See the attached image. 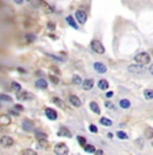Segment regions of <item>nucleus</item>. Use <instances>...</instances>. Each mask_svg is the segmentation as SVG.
<instances>
[{
	"label": "nucleus",
	"mask_w": 153,
	"mask_h": 155,
	"mask_svg": "<svg viewBox=\"0 0 153 155\" xmlns=\"http://www.w3.org/2000/svg\"><path fill=\"white\" fill-rule=\"evenodd\" d=\"M137 64L140 65H148L150 62V56L148 53H138L136 57H134Z\"/></svg>",
	"instance_id": "obj_1"
},
{
	"label": "nucleus",
	"mask_w": 153,
	"mask_h": 155,
	"mask_svg": "<svg viewBox=\"0 0 153 155\" xmlns=\"http://www.w3.org/2000/svg\"><path fill=\"white\" fill-rule=\"evenodd\" d=\"M91 49H93V51H95V53H98V54H104L105 53V47H104V45L101 43L99 41H97V39H94V41L91 42Z\"/></svg>",
	"instance_id": "obj_2"
},
{
	"label": "nucleus",
	"mask_w": 153,
	"mask_h": 155,
	"mask_svg": "<svg viewBox=\"0 0 153 155\" xmlns=\"http://www.w3.org/2000/svg\"><path fill=\"white\" fill-rule=\"evenodd\" d=\"M54 152L55 154H58V155L69 154V147H67L65 143H58L57 146L54 147Z\"/></svg>",
	"instance_id": "obj_3"
},
{
	"label": "nucleus",
	"mask_w": 153,
	"mask_h": 155,
	"mask_svg": "<svg viewBox=\"0 0 153 155\" xmlns=\"http://www.w3.org/2000/svg\"><path fill=\"white\" fill-rule=\"evenodd\" d=\"M32 99H34V96L31 93H28V92H24V91L17 92V100H20V101H27V100H32Z\"/></svg>",
	"instance_id": "obj_4"
},
{
	"label": "nucleus",
	"mask_w": 153,
	"mask_h": 155,
	"mask_svg": "<svg viewBox=\"0 0 153 155\" xmlns=\"http://www.w3.org/2000/svg\"><path fill=\"white\" fill-rule=\"evenodd\" d=\"M75 18L78 19V22H79L81 24H85V23H86V20H87L86 12H85V11H81V10L75 12Z\"/></svg>",
	"instance_id": "obj_5"
},
{
	"label": "nucleus",
	"mask_w": 153,
	"mask_h": 155,
	"mask_svg": "<svg viewBox=\"0 0 153 155\" xmlns=\"http://www.w3.org/2000/svg\"><path fill=\"white\" fill-rule=\"evenodd\" d=\"M0 143H1V146L3 147H11V146H14V139L12 137H9V136H3L1 137V140H0Z\"/></svg>",
	"instance_id": "obj_6"
},
{
	"label": "nucleus",
	"mask_w": 153,
	"mask_h": 155,
	"mask_svg": "<svg viewBox=\"0 0 153 155\" xmlns=\"http://www.w3.org/2000/svg\"><path fill=\"white\" fill-rule=\"evenodd\" d=\"M128 69H129L130 73H136V74L142 73V65H140V64H137V65H130Z\"/></svg>",
	"instance_id": "obj_7"
},
{
	"label": "nucleus",
	"mask_w": 153,
	"mask_h": 155,
	"mask_svg": "<svg viewBox=\"0 0 153 155\" xmlns=\"http://www.w3.org/2000/svg\"><path fill=\"white\" fill-rule=\"evenodd\" d=\"M38 3H39V6H41L42 8L47 12V14H51V12H54V8H52V7H50V4H47L44 0H38Z\"/></svg>",
	"instance_id": "obj_8"
},
{
	"label": "nucleus",
	"mask_w": 153,
	"mask_h": 155,
	"mask_svg": "<svg viewBox=\"0 0 153 155\" xmlns=\"http://www.w3.org/2000/svg\"><path fill=\"white\" fill-rule=\"evenodd\" d=\"M46 116L49 117L50 120H57V117H58V113H57V111H54V109L51 108H46Z\"/></svg>",
	"instance_id": "obj_9"
},
{
	"label": "nucleus",
	"mask_w": 153,
	"mask_h": 155,
	"mask_svg": "<svg viewBox=\"0 0 153 155\" xmlns=\"http://www.w3.org/2000/svg\"><path fill=\"white\" fill-rule=\"evenodd\" d=\"M93 85H94L93 78H87V80H85V81L82 82V86H83L85 91H90V89L93 88Z\"/></svg>",
	"instance_id": "obj_10"
},
{
	"label": "nucleus",
	"mask_w": 153,
	"mask_h": 155,
	"mask_svg": "<svg viewBox=\"0 0 153 155\" xmlns=\"http://www.w3.org/2000/svg\"><path fill=\"white\" fill-rule=\"evenodd\" d=\"M94 69L98 72V73H105L107 67L105 66L104 64H101V62H95V64H94Z\"/></svg>",
	"instance_id": "obj_11"
},
{
	"label": "nucleus",
	"mask_w": 153,
	"mask_h": 155,
	"mask_svg": "<svg viewBox=\"0 0 153 155\" xmlns=\"http://www.w3.org/2000/svg\"><path fill=\"white\" fill-rule=\"evenodd\" d=\"M69 100H70V102H71L73 105H74V107H77V108H78V107H81V104H82V102H81V100H79L77 96H74V94H71V96L69 97Z\"/></svg>",
	"instance_id": "obj_12"
},
{
	"label": "nucleus",
	"mask_w": 153,
	"mask_h": 155,
	"mask_svg": "<svg viewBox=\"0 0 153 155\" xmlns=\"http://www.w3.org/2000/svg\"><path fill=\"white\" fill-rule=\"evenodd\" d=\"M22 126H23L24 131H32V128H34V123H32L31 120H24Z\"/></svg>",
	"instance_id": "obj_13"
},
{
	"label": "nucleus",
	"mask_w": 153,
	"mask_h": 155,
	"mask_svg": "<svg viewBox=\"0 0 153 155\" xmlns=\"http://www.w3.org/2000/svg\"><path fill=\"white\" fill-rule=\"evenodd\" d=\"M36 86L38 88H41V89H46L47 88V81L43 78H39L36 80Z\"/></svg>",
	"instance_id": "obj_14"
},
{
	"label": "nucleus",
	"mask_w": 153,
	"mask_h": 155,
	"mask_svg": "<svg viewBox=\"0 0 153 155\" xmlns=\"http://www.w3.org/2000/svg\"><path fill=\"white\" fill-rule=\"evenodd\" d=\"M0 123L3 124V126H7V124L11 123V117H8L7 115H1L0 116Z\"/></svg>",
	"instance_id": "obj_15"
},
{
	"label": "nucleus",
	"mask_w": 153,
	"mask_h": 155,
	"mask_svg": "<svg viewBox=\"0 0 153 155\" xmlns=\"http://www.w3.org/2000/svg\"><path fill=\"white\" fill-rule=\"evenodd\" d=\"M52 102H54L55 105H58L59 108H65V104H63V101H62L59 97H52Z\"/></svg>",
	"instance_id": "obj_16"
},
{
	"label": "nucleus",
	"mask_w": 153,
	"mask_h": 155,
	"mask_svg": "<svg viewBox=\"0 0 153 155\" xmlns=\"http://www.w3.org/2000/svg\"><path fill=\"white\" fill-rule=\"evenodd\" d=\"M66 20H67V23H69L70 26L73 27V29H75V30L78 29V24L75 23V20H74V18H73V16H67V18H66Z\"/></svg>",
	"instance_id": "obj_17"
},
{
	"label": "nucleus",
	"mask_w": 153,
	"mask_h": 155,
	"mask_svg": "<svg viewBox=\"0 0 153 155\" xmlns=\"http://www.w3.org/2000/svg\"><path fill=\"white\" fill-rule=\"evenodd\" d=\"M35 137H36L38 140H43V139H47V135L42 131H36L35 132Z\"/></svg>",
	"instance_id": "obj_18"
},
{
	"label": "nucleus",
	"mask_w": 153,
	"mask_h": 155,
	"mask_svg": "<svg viewBox=\"0 0 153 155\" xmlns=\"http://www.w3.org/2000/svg\"><path fill=\"white\" fill-rule=\"evenodd\" d=\"M90 109H91L93 112H95L97 115L101 113V109H99V107L97 105V102H90Z\"/></svg>",
	"instance_id": "obj_19"
},
{
	"label": "nucleus",
	"mask_w": 153,
	"mask_h": 155,
	"mask_svg": "<svg viewBox=\"0 0 153 155\" xmlns=\"http://www.w3.org/2000/svg\"><path fill=\"white\" fill-rule=\"evenodd\" d=\"M58 135H59V136H67V137H71V136H73V135L70 134V131H69L67 128H62L61 131L58 132Z\"/></svg>",
	"instance_id": "obj_20"
},
{
	"label": "nucleus",
	"mask_w": 153,
	"mask_h": 155,
	"mask_svg": "<svg viewBox=\"0 0 153 155\" xmlns=\"http://www.w3.org/2000/svg\"><path fill=\"white\" fill-rule=\"evenodd\" d=\"M98 88L99 89H107L109 88V82H107V80H101V81L98 82Z\"/></svg>",
	"instance_id": "obj_21"
},
{
	"label": "nucleus",
	"mask_w": 153,
	"mask_h": 155,
	"mask_svg": "<svg viewBox=\"0 0 153 155\" xmlns=\"http://www.w3.org/2000/svg\"><path fill=\"white\" fill-rule=\"evenodd\" d=\"M144 96L146 100H153V91H150V89L144 91Z\"/></svg>",
	"instance_id": "obj_22"
},
{
	"label": "nucleus",
	"mask_w": 153,
	"mask_h": 155,
	"mask_svg": "<svg viewBox=\"0 0 153 155\" xmlns=\"http://www.w3.org/2000/svg\"><path fill=\"white\" fill-rule=\"evenodd\" d=\"M120 105H121V108H129L130 107V101L128 99H124L120 101Z\"/></svg>",
	"instance_id": "obj_23"
},
{
	"label": "nucleus",
	"mask_w": 153,
	"mask_h": 155,
	"mask_svg": "<svg viewBox=\"0 0 153 155\" xmlns=\"http://www.w3.org/2000/svg\"><path fill=\"white\" fill-rule=\"evenodd\" d=\"M145 137H146V139H152L153 137V128H146L145 129Z\"/></svg>",
	"instance_id": "obj_24"
},
{
	"label": "nucleus",
	"mask_w": 153,
	"mask_h": 155,
	"mask_svg": "<svg viewBox=\"0 0 153 155\" xmlns=\"http://www.w3.org/2000/svg\"><path fill=\"white\" fill-rule=\"evenodd\" d=\"M35 41V37L34 35H26V38H23V43H30V42H34Z\"/></svg>",
	"instance_id": "obj_25"
},
{
	"label": "nucleus",
	"mask_w": 153,
	"mask_h": 155,
	"mask_svg": "<svg viewBox=\"0 0 153 155\" xmlns=\"http://www.w3.org/2000/svg\"><path fill=\"white\" fill-rule=\"evenodd\" d=\"M101 123L102 124H104V126H112V120H110V119H107V117H102V119H101Z\"/></svg>",
	"instance_id": "obj_26"
},
{
	"label": "nucleus",
	"mask_w": 153,
	"mask_h": 155,
	"mask_svg": "<svg viewBox=\"0 0 153 155\" xmlns=\"http://www.w3.org/2000/svg\"><path fill=\"white\" fill-rule=\"evenodd\" d=\"M83 148H85V151H87V152H95L94 146H90V144H85Z\"/></svg>",
	"instance_id": "obj_27"
},
{
	"label": "nucleus",
	"mask_w": 153,
	"mask_h": 155,
	"mask_svg": "<svg viewBox=\"0 0 153 155\" xmlns=\"http://www.w3.org/2000/svg\"><path fill=\"white\" fill-rule=\"evenodd\" d=\"M134 144H136V147H138V148H142V147H144V139H137V140L134 142Z\"/></svg>",
	"instance_id": "obj_28"
},
{
	"label": "nucleus",
	"mask_w": 153,
	"mask_h": 155,
	"mask_svg": "<svg viewBox=\"0 0 153 155\" xmlns=\"http://www.w3.org/2000/svg\"><path fill=\"white\" fill-rule=\"evenodd\" d=\"M11 86H12V89H14V91H16V92H19V91H22V86L19 84H17V82H12L11 84Z\"/></svg>",
	"instance_id": "obj_29"
},
{
	"label": "nucleus",
	"mask_w": 153,
	"mask_h": 155,
	"mask_svg": "<svg viewBox=\"0 0 153 155\" xmlns=\"http://www.w3.org/2000/svg\"><path fill=\"white\" fill-rule=\"evenodd\" d=\"M22 154L23 155H36V152H35L34 150H23Z\"/></svg>",
	"instance_id": "obj_30"
},
{
	"label": "nucleus",
	"mask_w": 153,
	"mask_h": 155,
	"mask_svg": "<svg viewBox=\"0 0 153 155\" xmlns=\"http://www.w3.org/2000/svg\"><path fill=\"white\" fill-rule=\"evenodd\" d=\"M50 80L52 81V84H58L59 82V78H58V76H54V74H50Z\"/></svg>",
	"instance_id": "obj_31"
},
{
	"label": "nucleus",
	"mask_w": 153,
	"mask_h": 155,
	"mask_svg": "<svg viewBox=\"0 0 153 155\" xmlns=\"http://www.w3.org/2000/svg\"><path fill=\"white\" fill-rule=\"evenodd\" d=\"M117 136H118L120 139H128V135L125 134L124 131H118V132H117Z\"/></svg>",
	"instance_id": "obj_32"
},
{
	"label": "nucleus",
	"mask_w": 153,
	"mask_h": 155,
	"mask_svg": "<svg viewBox=\"0 0 153 155\" xmlns=\"http://www.w3.org/2000/svg\"><path fill=\"white\" fill-rule=\"evenodd\" d=\"M73 82H74V84L75 85H79V84H81V77H79V76H74V77H73Z\"/></svg>",
	"instance_id": "obj_33"
},
{
	"label": "nucleus",
	"mask_w": 153,
	"mask_h": 155,
	"mask_svg": "<svg viewBox=\"0 0 153 155\" xmlns=\"http://www.w3.org/2000/svg\"><path fill=\"white\" fill-rule=\"evenodd\" d=\"M0 100H3V101H12V99L9 96H7V94H1V96H0Z\"/></svg>",
	"instance_id": "obj_34"
},
{
	"label": "nucleus",
	"mask_w": 153,
	"mask_h": 155,
	"mask_svg": "<svg viewBox=\"0 0 153 155\" xmlns=\"http://www.w3.org/2000/svg\"><path fill=\"white\" fill-rule=\"evenodd\" d=\"M47 144H49V143H47L46 139H43V140H39V147H42V148H46Z\"/></svg>",
	"instance_id": "obj_35"
},
{
	"label": "nucleus",
	"mask_w": 153,
	"mask_h": 155,
	"mask_svg": "<svg viewBox=\"0 0 153 155\" xmlns=\"http://www.w3.org/2000/svg\"><path fill=\"white\" fill-rule=\"evenodd\" d=\"M78 142L82 144V146H85V144H86V139H85V137H82V136H78Z\"/></svg>",
	"instance_id": "obj_36"
},
{
	"label": "nucleus",
	"mask_w": 153,
	"mask_h": 155,
	"mask_svg": "<svg viewBox=\"0 0 153 155\" xmlns=\"http://www.w3.org/2000/svg\"><path fill=\"white\" fill-rule=\"evenodd\" d=\"M89 128H90V131H91V132H97V131H98V129H97V127H95V126H90Z\"/></svg>",
	"instance_id": "obj_37"
},
{
	"label": "nucleus",
	"mask_w": 153,
	"mask_h": 155,
	"mask_svg": "<svg viewBox=\"0 0 153 155\" xmlns=\"http://www.w3.org/2000/svg\"><path fill=\"white\" fill-rule=\"evenodd\" d=\"M15 109H16V111H23V107L22 105H15Z\"/></svg>",
	"instance_id": "obj_38"
},
{
	"label": "nucleus",
	"mask_w": 153,
	"mask_h": 155,
	"mask_svg": "<svg viewBox=\"0 0 153 155\" xmlns=\"http://www.w3.org/2000/svg\"><path fill=\"white\" fill-rule=\"evenodd\" d=\"M49 29L50 30H55V24L54 23H49Z\"/></svg>",
	"instance_id": "obj_39"
},
{
	"label": "nucleus",
	"mask_w": 153,
	"mask_h": 155,
	"mask_svg": "<svg viewBox=\"0 0 153 155\" xmlns=\"http://www.w3.org/2000/svg\"><path fill=\"white\" fill-rule=\"evenodd\" d=\"M14 1H15V3H16V4H23V1H24V0H14Z\"/></svg>",
	"instance_id": "obj_40"
},
{
	"label": "nucleus",
	"mask_w": 153,
	"mask_h": 155,
	"mask_svg": "<svg viewBox=\"0 0 153 155\" xmlns=\"http://www.w3.org/2000/svg\"><path fill=\"white\" fill-rule=\"evenodd\" d=\"M149 72H150V74H152V76H153V64L150 65V67H149Z\"/></svg>",
	"instance_id": "obj_41"
},
{
	"label": "nucleus",
	"mask_w": 153,
	"mask_h": 155,
	"mask_svg": "<svg viewBox=\"0 0 153 155\" xmlns=\"http://www.w3.org/2000/svg\"><path fill=\"white\" fill-rule=\"evenodd\" d=\"M51 69H52V70H55V73H57V74H59V70H58V67H51Z\"/></svg>",
	"instance_id": "obj_42"
},
{
	"label": "nucleus",
	"mask_w": 153,
	"mask_h": 155,
	"mask_svg": "<svg viewBox=\"0 0 153 155\" xmlns=\"http://www.w3.org/2000/svg\"><path fill=\"white\" fill-rule=\"evenodd\" d=\"M106 96H107V97H112V96H113V93H112V92H107Z\"/></svg>",
	"instance_id": "obj_43"
},
{
	"label": "nucleus",
	"mask_w": 153,
	"mask_h": 155,
	"mask_svg": "<svg viewBox=\"0 0 153 155\" xmlns=\"http://www.w3.org/2000/svg\"><path fill=\"white\" fill-rule=\"evenodd\" d=\"M106 107H109V108H113V105L110 104V102H106Z\"/></svg>",
	"instance_id": "obj_44"
},
{
	"label": "nucleus",
	"mask_w": 153,
	"mask_h": 155,
	"mask_svg": "<svg viewBox=\"0 0 153 155\" xmlns=\"http://www.w3.org/2000/svg\"><path fill=\"white\" fill-rule=\"evenodd\" d=\"M152 56H153V50H152Z\"/></svg>",
	"instance_id": "obj_45"
},
{
	"label": "nucleus",
	"mask_w": 153,
	"mask_h": 155,
	"mask_svg": "<svg viewBox=\"0 0 153 155\" xmlns=\"http://www.w3.org/2000/svg\"><path fill=\"white\" fill-rule=\"evenodd\" d=\"M27 1H31V0H27Z\"/></svg>",
	"instance_id": "obj_46"
}]
</instances>
